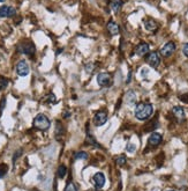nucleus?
Wrapping results in <instances>:
<instances>
[{
	"instance_id": "39448f33",
	"label": "nucleus",
	"mask_w": 188,
	"mask_h": 191,
	"mask_svg": "<svg viewBox=\"0 0 188 191\" xmlns=\"http://www.w3.org/2000/svg\"><path fill=\"white\" fill-rule=\"evenodd\" d=\"M147 63L149 65L151 66L152 69H157L160 64V56L158 52H156V51H152L148 55L147 57Z\"/></svg>"
},
{
	"instance_id": "412c9836",
	"label": "nucleus",
	"mask_w": 188,
	"mask_h": 191,
	"mask_svg": "<svg viewBox=\"0 0 188 191\" xmlns=\"http://www.w3.org/2000/svg\"><path fill=\"white\" fill-rule=\"evenodd\" d=\"M7 85H8V80L4 77H0V90L5 89L7 87Z\"/></svg>"
},
{
	"instance_id": "a878e982",
	"label": "nucleus",
	"mask_w": 188,
	"mask_h": 191,
	"mask_svg": "<svg viewBox=\"0 0 188 191\" xmlns=\"http://www.w3.org/2000/svg\"><path fill=\"white\" fill-rule=\"evenodd\" d=\"M180 100L182 102H185V103H188V94H185V95H181L180 96Z\"/></svg>"
},
{
	"instance_id": "6ab92c4d",
	"label": "nucleus",
	"mask_w": 188,
	"mask_h": 191,
	"mask_svg": "<svg viewBox=\"0 0 188 191\" xmlns=\"http://www.w3.org/2000/svg\"><path fill=\"white\" fill-rule=\"evenodd\" d=\"M126 161H127V158L125 155H119V156L115 158V163H117L118 166H123V165L126 163Z\"/></svg>"
},
{
	"instance_id": "2eb2a0df",
	"label": "nucleus",
	"mask_w": 188,
	"mask_h": 191,
	"mask_svg": "<svg viewBox=\"0 0 188 191\" xmlns=\"http://www.w3.org/2000/svg\"><path fill=\"white\" fill-rule=\"evenodd\" d=\"M107 30L111 35H118L119 34V26L115 23L114 21H110L107 23Z\"/></svg>"
},
{
	"instance_id": "b1692460",
	"label": "nucleus",
	"mask_w": 188,
	"mask_h": 191,
	"mask_svg": "<svg viewBox=\"0 0 188 191\" xmlns=\"http://www.w3.org/2000/svg\"><path fill=\"white\" fill-rule=\"evenodd\" d=\"M65 191H78V190H76V188H75V185H74L73 183H69V184L66 187Z\"/></svg>"
},
{
	"instance_id": "423d86ee",
	"label": "nucleus",
	"mask_w": 188,
	"mask_h": 191,
	"mask_svg": "<svg viewBox=\"0 0 188 191\" xmlns=\"http://www.w3.org/2000/svg\"><path fill=\"white\" fill-rule=\"evenodd\" d=\"M97 82L101 87H107L112 84V78L109 73H105V72H102V73H98L97 75Z\"/></svg>"
},
{
	"instance_id": "f8f14e48",
	"label": "nucleus",
	"mask_w": 188,
	"mask_h": 191,
	"mask_svg": "<svg viewBox=\"0 0 188 191\" xmlns=\"http://www.w3.org/2000/svg\"><path fill=\"white\" fill-rule=\"evenodd\" d=\"M149 52V44L148 43H140L136 48H135V53L137 55V56H140V57H143V56H145L147 53Z\"/></svg>"
},
{
	"instance_id": "dca6fc26",
	"label": "nucleus",
	"mask_w": 188,
	"mask_h": 191,
	"mask_svg": "<svg viewBox=\"0 0 188 191\" xmlns=\"http://www.w3.org/2000/svg\"><path fill=\"white\" fill-rule=\"evenodd\" d=\"M136 102V94L133 90H129L126 93V103L129 106H134Z\"/></svg>"
},
{
	"instance_id": "7ed1b4c3",
	"label": "nucleus",
	"mask_w": 188,
	"mask_h": 191,
	"mask_svg": "<svg viewBox=\"0 0 188 191\" xmlns=\"http://www.w3.org/2000/svg\"><path fill=\"white\" fill-rule=\"evenodd\" d=\"M34 126L41 131H46L50 127V119L45 115H37L34 119Z\"/></svg>"
},
{
	"instance_id": "4be33fe9",
	"label": "nucleus",
	"mask_w": 188,
	"mask_h": 191,
	"mask_svg": "<svg viewBox=\"0 0 188 191\" xmlns=\"http://www.w3.org/2000/svg\"><path fill=\"white\" fill-rule=\"evenodd\" d=\"M7 169H8V167L6 166V165H0V179L4 177L5 175H6Z\"/></svg>"
},
{
	"instance_id": "4468645a",
	"label": "nucleus",
	"mask_w": 188,
	"mask_h": 191,
	"mask_svg": "<svg viewBox=\"0 0 188 191\" xmlns=\"http://www.w3.org/2000/svg\"><path fill=\"white\" fill-rule=\"evenodd\" d=\"M144 28L147 29L148 31H155L156 29L158 28V25H157V22L154 20H147L144 21Z\"/></svg>"
},
{
	"instance_id": "6e6552de",
	"label": "nucleus",
	"mask_w": 188,
	"mask_h": 191,
	"mask_svg": "<svg viewBox=\"0 0 188 191\" xmlns=\"http://www.w3.org/2000/svg\"><path fill=\"white\" fill-rule=\"evenodd\" d=\"M15 8L12 6H7V5H2L0 7V17H12L15 15Z\"/></svg>"
},
{
	"instance_id": "0eeeda50",
	"label": "nucleus",
	"mask_w": 188,
	"mask_h": 191,
	"mask_svg": "<svg viewBox=\"0 0 188 191\" xmlns=\"http://www.w3.org/2000/svg\"><path fill=\"white\" fill-rule=\"evenodd\" d=\"M16 73L20 77H25L29 74V65L25 60H20L16 64Z\"/></svg>"
},
{
	"instance_id": "f257e3e1",
	"label": "nucleus",
	"mask_w": 188,
	"mask_h": 191,
	"mask_svg": "<svg viewBox=\"0 0 188 191\" xmlns=\"http://www.w3.org/2000/svg\"><path fill=\"white\" fill-rule=\"evenodd\" d=\"M154 112V108L150 103H140L135 107L134 115L139 121H147L151 117Z\"/></svg>"
},
{
	"instance_id": "f3484780",
	"label": "nucleus",
	"mask_w": 188,
	"mask_h": 191,
	"mask_svg": "<svg viewBox=\"0 0 188 191\" xmlns=\"http://www.w3.org/2000/svg\"><path fill=\"white\" fill-rule=\"evenodd\" d=\"M123 0H113V1L111 2V7L113 9V12L119 13L120 12V9H121V7H123Z\"/></svg>"
},
{
	"instance_id": "1a4fd4ad",
	"label": "nucleus",
	"mask_w": 188,
	"mask_h": 191,
	"mask_svg": "<svg viewBox=\"0 0 188 191\" xmlns=\"http://www.w3.org/2000/svg\"><path fill=\"white\" fill-rule=\"evenodd\" d=\"M106 122H107V114L105 111H98L97 114L95 115L94 123L96 126H103Z\"/></svg>"
},
{
	"instance_id": "9b49d317",
	"label": "nucleus",
	"mask_w": 188,
	"mask_h": 191,
	"mask_svg": "<svg viewBox=\"0 0 188 191\" xmlns=\"http://www.w3.org/2000/svg\"><path fill=\"white\" fill-rule=\"evenodd\" d=\"M92 182H94L96 189H102L105 184V176L103 173H96L92 177Z\"/></svg>"
},
{
	"instance_id": "aec40b11",
	"label": "nucleus",
	"mask_w": 188,
	"mask_h": 191,
	"mask_svg": "<svg viewBox=\"0 0 188 191\" xmlns=\"http://www.w3.org/2000/svg\"><path fill=\"white\" fill-rule=\"evenodd\" d=\"M74 159L75 160H86V159H88V154H87L86 152H76L75 154H74Z\"/></svg>"
},
{
	"instance_id": "393cba45",
	"label": "nucleus",
	"mask_w": 188,
	"mask_h": 191,
	"mask_svg": "<svg viewBox=\"0 0 188 191\" xmlns=\"http://www.w3.org/2000/svg\"><path fill=\"white\" fill-rule=\"evenodd\" d=\"M182 52H184V55L186 57H188V43H186V44L182 46Z\"/></svg>"
},
{
	"instance_id": "9d476101",
	"label": "nucleus",
	"mask_w": 188,
	"mask_h": 191,
	"mask_svg": "<svg viewBox=\"0 0 188 191\" xmlns=\"http://www.w3.org/2000/svg\"><path fill=\"white\" fill-rule=\"evenodd\" d=\"M162 140H163V136H162V134L157 133V132H152V133L150 134L149 139H148V144H149V146L156 147L162 142Z\"/></svg>"
},
{
	"instance_id": "c85d7f7f",
	"label": "nucleus",
	"mask_w": 188,
	"mask_h": 191,
	"mask_svg": "<svg viewBox=\"0 0 188 191\" xmlns=\"http://www.w3.org/2000/svg\"><path fill=\"white\" fill-rule=\"evenodd\" d=\"M170 191H176V190H170Z\"/></svg>"
},
{
	"instance_id": "cd10ccee",
	"label": "nucleus",
	"mask_w": 188,
	"mask_h": 191,
	"mask_svg": "<svg viewBox=\"0 0 188 191\" xmlns=\"http://www.w3.org/2000/svg\"><path fill=\"white\" fill-rule=\"evenodd\" d=\"M4 1H5V0H0V2H4Z\"/></svg>"
},
{
	"instance_id": "a211bd4d",
	"label": "nucleus",
	"mask_w": 188,
	"mask_h": 191,
	"mask_svg": "<svg viewBox=\"0 0 188 191\" xmlns=\"http://www.w3.org/2000/svg\"><path fill=\"white\" fill-rule=\"evenodd\" d=\"M66 173H67V168H66L65 165L59 166V168H58V177H59V179H64Z\"/></svg>"
},
{
	"instance_id": "20e7f679",
	"label": "nucleus",
	"mask_w": 188,
	"mask_h": 191,
	"mask_svg": "<svg viewBox=\"0 0 188 191\" xmlns=\"http://www.w3.org/2000/svg\"><path fill=\"white\" fill-rule=\"evenodd\" d=\"M176 49H177V45L174 42H168V43L160 49V55H162L163 57L168 58L174 53Z\"/></svg>"
},
{
	"instance_id": "c756f323",
	"label": "nucleus",
	"mask_w": 188,
	"mask_h": 191,
	"mask_svg": "<svg viewBox=\"0 0 188 191\" xmlns=\"http://www.w3.org/2000/svg\"><path fill=\"white\" fill-rule=\"evenodd\" d=\"M54 191H57V190H54Z\"/></svg>"
},
{
	"instance_id": "ddd939ff",
	"label": "nucleus",
	"mask_w": 188,
	"mask_h": 191,
	"mask_svg": "<svg viewBox=\"0 0 188 191\" xmlns=\"http://www.w3.org/2000/svg\"><path fill=\"white\" fill-rule=\"evenodd\" d=\"M172 114H173V116L176 118H178L179 121H184L185 119V110L182 107H173L172 108Z\"/></svg>"
},
{
	"instance_id": "5701e85b",
	"label": "nucleus",
	"mask_w": 188,
	"mask_h": 191,
	"mask_svg": "<svg viewBox=\"0 0 188 191\" xmlns=\"http://www.w3.org/2000/svg\"><path fill=\"white\" fill-rule=\"evenodd\" d=\"M135 150H136V146H135L133 142H128L126 146V150L127 152H129V153H134Z\"/></svg>"
},
{
	"instance_id": "bb28decb",
	"label": "nucleus",
	"mask_w": 188,
	"mask_h": 191,
	"mask_svg": "<svg viewBox=\"0 0 188 191\" xmlns=\"http://www.w3.org/2000/svg\"><path fill=\"white\" fill-rule=\"evenodd\" d=\"M5 102H6V100H5V98H2V101H1V104H0V114H1V111H2V109H4Z\"/></svg>"
},
{
	"instance_id": "f03ea898",
	"label": "nucleus",
	"mask_w": 188,
	"mask_h": 191,
	"mask_svg": "<svg viewBox=\"0 0 188 191\" xmlns=\"http://www.w3.org/2000/svg\"><path fill=\"white\" fill-rule=\"evenodd\" d=\"M17 50H19V52L23 53V55L33 56L34 53H35L36 48H35V45H34L33 42L25 40V41H22L17 44Z\"/></svg>"
}]
</instances>
